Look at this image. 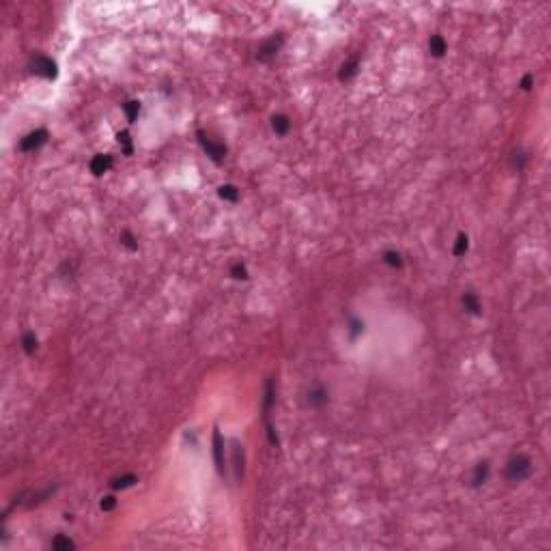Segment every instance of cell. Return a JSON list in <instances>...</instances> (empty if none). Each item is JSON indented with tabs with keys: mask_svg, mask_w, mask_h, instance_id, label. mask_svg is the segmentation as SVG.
Returning a JSON list of instances; mask_svg holds the SVG:
<instances>
[{
	"mask_svg": "<svg viewBox=\"0 0 551 551\" xmlns=\"http://www.w3.org/2000/svg\"><path fill=\"white\" fill-rule=\"evenodd\" d=\"M519 87H521V89H523V91H529V89H532V87H534V76H532V74H527V76H523V80H521V84H519Z\"/></svg>",
	"mask_w": 551,
	"mask_h": 551,
	"instance_id": "29",
	"label": "cell"
},
{
	"mask_svg": "<svg viewBox=\"0 0 551 551\" xmlns=\"http://www.w3.org/2000/svg\"><path fill=\"white\" fill-rule=\"evenodd\" d=\"M383 263L388 265V267L400 269V267H403V256H400V252H396V250H385V252H383Z\"/></svg>",
	"mask_w": 551,
	"mask_h": 551,
	"instance_id": "17",
	"label": "cell"
},
{
	"mask_svg": "<svg viewBox=\"0 0 551 551\" xmlns=\"http://www.w3.org/2000/svg\"><path fill=\"white\" fill-rule=\"evenodd\" d=\"M486 478H489V463H478L476 467H474V474H471V486H480L486 482Z\"/></svg>",
	"mask_w": 551,
	"mask_h": 551,
	"instance_id": "10",
	"label": "cell"
},
{
	"mask_svg": "<svg viewBox=\"0 0 551 551\" xmlns=\"http://www.w3.org/2000/svg\"><path fill=\"white\" fill-rule=\"evenodd\" d=\"M461 304L469 314H480V302H478V297L474 295V293H465V295L461 297Z\"/></svg>",
	"mask_w": 551,
	"mask_h": 551,
	"instance_id": "15",
	"label": "cell"
},
{
	"mask_svg": "<svg viewBox=\"0 0 551 551\" xmlns=\"http://www.w3.org/2000/svg\"><path fill=\"white\" fill-rule=\"evenodd\" d=\"M349 334H351V338H357L360 334H364V321L355 319V317L349 319Z\"/></svg>",
	"mask_w": 551,
	"mask_h": 551,
	"instance_id": "23",
	"label": "cell"
},
{
	"mask_svg": "<svg viewBox=\"0 0 551 551\" xmlns=\"http://www.w3.org/2000/svg\"><path fill=\"white\" fill-rule=\"evenodd\" d=\"M22 349L28 355H33L35 351H37V336H35L33 332H26L22 336Z\"/></svg>",
	"mask_w": 551,
	"mask_h": 551,
	"instance_id": "19",
	"label": "cell"
},
{
	"mask_svg": "<svg viewBox=\"0 0 551 551\" xmlns=\"http://www.w3.org/2000/svg\"><path fill=\"white\" fill-rule=\"evenodd\" d=\"M134 482H138V478H136L134 474H125V476H121V478H114V480L110 482V486L114 491H119V489H127V486H132Z\"/></svg>",
	"mask_w": 551,
	"mask_h": 551,
	"instance_id": "18",
	"label": "cell"
},
{
	"mask_svg": "<svg viewBox=\"0 0 551 551\" xmlns=\"http://www.w3.org/2000/svg\"><path fill=\"white\" fill-rule=\"evenodd\" d=\"M267 437H269V443L271 446H278V435H276V428L267 422Z\"/></svg>",
	"mask_w": 551,
	"mask_h": 551,
	"instance_id": "30",
	"label": "cell"
},
{
	"mask_svg": "<svg viewBox=\"0 0 551 551\" xmlns=\"http://www.w3.org/2000/svg\"><path fill=\"white\" fill-rule=\"evenodd\" d=\"M114 506H117V497H114V495H106V497L102 499V510L108 512V510H112Z\"/></svg>",
	"mask_w": 551,
	"mask_h": 551,
	"instance_id": "28",
	"label": "cell"
},
{
	"mask_svg": "<svg viewBox=\"0 0 551 551\" xmlns=\"http://www.w3.org/2000/svg\"><path fill=\"white\" fill-rule=\"evenodd\" d=\"M428 50H431V54L435 56V59H441V56L446 54L448 46H446V41H443L441 35H433L431 41H428Z\"/></svg>",
	"mask_w": 551,
	"mask_h": 551,
	"instance_id": "11",
	"label": "cell"
},
{
	"mask_svg": "<svg viewBox=\"0 0 551 551\" xmlns=\"http://www.w3.org/2000/svg\"><path fill=\"white\" fill-rule=\"evenodd\" d=\"M327 400H330V394H327V390L323 388V385H314V388L308 392V405L310 407H323L327 405Z\"/></svg>",
	"mask_w": 551,
	"mask_h": 551,
	"instance_id": "8",
	"label": "cell"
},
{
	"mask_svg": "<svg viewBox=\"0 0 551 551\" xmlns=\"http://www.w3.org/2000/svg\"><path fill=\"white\" fill-rule=\"evenodd\" d=\"M213 459H216V467L220 474H224V439H222V433L213 431Z\"/></svg>",
	"mask_w": 551,
	"mask_h": 551,
	"instance_id": "6",
	"label": "cell"
},
{
	"mask_svg": "<svg viewBox=\"0 0 551 551\" xmlns=\"http://www.w3.org/2000/svg\"><path fill=\"white\" fill-rule=\"evenodd\" d=\"M467 248H469V239H467V235H459V237H456V241H454V248H452V252H454V256H463L465 252H467Z\"/></svg>",
	"mask_w": 551,
	"mask_h": 551,
	"instance_id": "20",
	"label": "cell"
},
{
	"mask_svg": "<svg viewBox=\"0 0 551 551\" xmlns=\"http://www.w3.org/2000/svg\"><path fill=\"white\" fill-rule=\"evenodd\" d=\"M31 67L35 76H41L46 80H54L56 78V63L52 59H48V56H35Z\"/></svg>",
	"mask_w": 551,
	"mask_h": 551,
	"instance_id": "2",
	"label": "cell"
},
{
	"mask_svg": "<svg viewBox=\"0 0 551 551\" xmlns=\"http://www.w3.org/2000/svg\"><path fill=\"white\" fill-rule=\"evenodd\" d=\"M123 110H125L127 121L134 123V121L138 119V114H140V104L138 102H127V104H123Z\"/></svg>",
	"mask_w": 551,
	"mask_h": 551,
	"instance_id": "21",
	"label": "cell"
},
{
	"mask_svg": "<svg viewBox=\"0 0 551 551\" xmlns=\"http://www.w3.org/2000/svg\"><path fill=\"white\" fill-rule=\"evenodd\" d=\"M112 168V155H95L91 160V173L95 177H102Z\"/></svg>",
	"mask_w": 551,
	"mask_h": 551,
	"instance_id": "7",
	"label": "cell"
},
{
	"mask_svg": "<svg viewBox=\"0 0 551 551\" xmlns=\"http://www.w3.org/2000/svg\"><path fill=\"white\" fill-rule=\"evenodd\" d=\"M218 196L222 200H228V203H237V200H239V190L235 188V185L226 183V185H220V188H218Z\"/></svg>",
	"mask_w": 551,
	"mask_h": 551,
	"instance_id": "14",
	"label": "cell"
},
{
	"mask_svg": "<svg viewBox=\"0 0 551 551\" xmlns=\"http://www.w3.org/2000/svg\"><path fill=\"white\" fill-rule=\"evenodd\" d=\"M529 471H532V461H529L527 456H523V454L514 456V459H510V461H508V465H506V478L510 482L525 480V478L529 476Z\"/></svg>",
	"mask_w": 551,
	"mask_h": 551,
	"instance_id": "1",
	"label": "cell"
},
{
	"mask_svg": "<svg viewBox=\"0 0 551 551\" xmlns=\"http://www.w3.org/2000/svg\"><path fill=\"white\" fill-rule=\"evenodd\" d=\"M274 400H276V390H274V381H269L265 383V398H263V411H265V416H269V409H271V405H274Z\"/></svg>",
	"mask_w": 551,
	"mask_h": 551,
	"instance_id": "16",
	"label": "cell"
},
{
	"mask_svg": "<svg viewBox=\"0 0 551 551\" xmlns=\"http://www.w3.org/2000/svg\"><path fill=\"white\" fill-rule=\"evenodd\" d=\"M52 549H76V542L71 540V538H65V536H56V538L52 540Z\"/></svg>",
	"mask_w": 551,
	"mask_h": 551,
	"instance_id": "22",
	"label": "cell"
},
{
	"mask_svg": "<svg viewBox=\"0 0 551 551\" xmlns=\"http://www.w3.org/2000/svg\"><path fill=\"white\" fill-rule=\"evenodd\" d=\"M198 140H200V147L205 149V153L211 157L213 162H222L224 160V155H226V147L222 145V142H213V140H209L207 138V136L203 134V132H198Z\"/></svg>",
	"mask_w": 551,
	"mask_h": 551,
	"instance_id": "4",
	"label": "cell"
},
{
	"mask_svg": "<svg viewBox=\"0 0 551 551\" xmlns=\"http://www.w3.org/2000/svg\"><path fill=\"white\" fill-rule=\"evenodd\" d=\"M233 467H235V476L241 478L243 476V450L239 446V441H233Z\"/></svg>",
	"mask_w": 551,
	"mask_h": 551,
	"instance_id": "12",
	"label": "cell"
},
{
	"mask_svg": "<svg viewBox=\"0 0 551 551\" xmlns=\"http://www.w3.org/2000/svg\"><path fill=\"white\" fill-rule=\"evenodd\" d=\"M280 46H282V37H280V35H278V37L267 39V41H265V44L259 48V54H256V56H259V61H263V63L271 61V59H274V56L278 54Z\"/></svg>",
	"mask_w": 551,
	"mask_h": 551,
	"instance_id": "5",
	"label": "cell"
},
{
	"mask_svg": "<svg viewBox=\"0 0 551 551\" xmlns=\"http://www.w3.org/2000/svg\"><path fill=\"white\" fill-rule=\"evenodd\" d=\"M46 140H48V132L46 130H35V132H31L28 136H24V138H22V142H20V151L33 153V151H37L39 147H44Z\"/></svg>",
	"mask_w": 551,
	"mask_h": 551,
	"instance_id": "3",
	"label": "cell"
},
{
	"mask_svg": "<svg viewBox=\"0 0 551 551\" xmlns=\"http://www.w3.org/2000/svg\"><path fill=\"white\" fill-rule=\"evenodd\" d=\"M231 276L235 278V280H248V269H246V265L235 263L233 267H231Z\"/></svg>",
	"mask_w": 551,
	"mask_h": 551,
	"instance_id": "24",
	"label": "cell"
},
{
	"mask_svg": "<svg viewBox=\"0 0 551 551\" xmlns=\"http://www.w3.org/2000/svg\"><path fill=\"white\" fill-rule=\"evenodd\" d=\"M357 67H360V59H351V61H347L345 65L340 67V74H338V78L342 82L345 80H351V78L357 74Z\"/></svg>",
	"mask_w": 551,
	"mask_h": 551,
	"instance_id": "13",
	"label": "cell"
},
{
	"mask_svg": "<svg viewBox=\"0 0 551 551\" xmlns=\"http://www.w3.org/2000/svg\"><path fill=\"white\" fill-rule=\"evenodd\" d=\"M121 243H123V246H125L127 250H132V252H134V250H138V243H136V237H134V235H132L130 231H123V233H121Z\"/></svg>",
	"mask_w": 551,
	"mask_h": 551,
	"instance_id": "25",
	"label": "cell"
},
{
	"mask_svg": "<svg viewBox=\"0 0 551 551\" xmlns=\"http://www.w3.org/2000/svg\"><path fill=\"white\" fill-rule=\"evenodd\" d=\"M117 138H119V145L123 147V153H125V155H132V138H130V132H121Z\"/></svg>",
	"mask_w": 551,
	"mask_h": 551,
	"instance_id": "26",
	"label": "cell"
},
{
	"mask_svg": "<svg viewBox=\"0 0 551 551\" xmlns=\"http://www.w3.org/2000/svg\"><path fill=\"white\" fill-rule=\"evenodd\" d=\"M525 164H527V155L523 151H514L512 153V166L517 168V170H523L525 168Z\"/></svg>",
	"mask_w": 551,
	"mask_h": 551,
	"instance_id": "27",
	"label": "cell"
},
{
	"mask_svg": "<svg viewBox=\"0 0 551 551\" xmlns=\"http://www.w3.org/2000/svg\"><path fill=\"white\" fill-rule=\"evenodd\" d=\"M271 130H274L278 136H287L289 130H291V121L287 114H276L274 119H271Z\"/></svg>",
	"mask_w": 551,
	"mask_h": 551,
	"instance_id": "9",
	"label": "cell"
}]
</instances>
